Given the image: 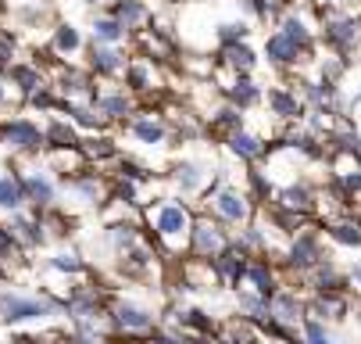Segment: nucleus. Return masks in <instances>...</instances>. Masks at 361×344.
<instances>
[{
    "label": "nucleus",
    "mask_w": 361,
    "mask_h": 344,
    "mask_svg": "<svg viewBox=\"0 0 361 344\" xmlns=\"http://www.w3.org/2000/svg\"><path fill=\"white\" fill-rule=\"evenodd\" d=\"M193 208L183 201H158V208H150V226L158 244H169V248H183L186 251V240H190V226H193Z\"/></svg>",
    "instance_id": "f257e3e1"
},
{
    "label": "nucleus",
    "mask_w": 361,
    "mask_h": 344,
    "mask_svg": "<svg viewBox=\"0 0 361 344\" xmlns=\"http://www.w3.org/2000/svg\"><path fill=\"white\" fill-rule=\"evenodd\" d=\"M61 312V298L54 294H18V290H0V323H32Z\"/></svg>",
    "instance_id": "f03ea898"
},
{
    "label": "nucleus",
    "mask_w": 361,
    "mask_h": 344,
    "mask_svg": "<svg viewBox=\"0 0 361 344\" xmlns=\"http://www.w3.org/2000/svg\"><path fill=\"white\" fill-rule=\"evenodd\" d=\"M319 18H322V40L336 54H350L354 47H361V18L357 15H340V11H329V4H319Z\"/></svg>",
    "instance_id": "7ed1b4c3"
},
{
    "label": "nucleus",
    "mask_w": 361,
    "mask_h": 344,
    "mask_svg": "<svg viewBox=\"0 0 361 344\" xmlns=\"http://www.w3.org/2000/svg\"><path fill=\"white\" fill-rule=\"evenodd\" d=\"M286 262V269L293 273V276H307L322 259H329L326 251H322V237H319V230H297L293 237H290V248H286V255H283Z\"/></svg>",
    "instance_id": "20e7f679"
},
{
    "label": "nucleus",
    "mask_w": 361,
    "mask_h": 344,
    "mask_svg": "<svg viewBox=\"0 0 361 344\" xmlns=\"http://www.w3.org/2000/svg\"><path fill=\"white\" fill-rule=\"evenodd\" d=\"M233 237L226 233V223L222 219H212V215H193V226H190V240H186V255H197V259H215Z\"/></svg>",
    "instance_id": "39448f33"
},
{
    "label": "nucleus",
    "mask_w": 361,
    "mask_h": 344,
    "mask_svg": "<svg viewBox=\"0 0 361 344\" xmlns=\"http://www.w3.org/2000/svg\"><path fill=\"white\" fill-rule=\"evenodd\" d=\"M208 201H212L215 219H222L226 226H243V223H250V219H254V212H257V205H254L250 194L233 190V186H219Z\"/></svg>",
    "instance_id": "423d86ee"
},
{
    "label": "nucleus",
    "mask_w": 361,
    "mask_h": 344,
    "mask_svg": "<svg viewBox=\"0 0 361 344\" xmlns=\"http://www.w3.org/2000/svg\"><path fill=\"white\" fill-rule=\"evenodd\" d=\"M108 316H111V330H118V333H154V326L161 319L147 305H136V302H115V305H108Z\"/></svg>",
    "instance_id": "0eeeda50"
},
{
    "label": "nucleus",
    "mask_w": 361,
    "mask_h": 344,
    "mask_svg": "<svg viewBox=\"0 0 361 344\" xmlns=\"http://www.w3.org/2000/svg\"><path fill=\"white\" fill-rule=\"evenodd\" d=\"M0 140H4L11 151H22V155H39L43 151V129L32 122V119H8L0 126Z\"/></svg>",
    "instance_id": "6e6552de"
},
{
    "label": "nucleus",
    "mask_w": 361,
    "mask_h": 344,
    "mask_svg": "<svg viewBox=\"0 0 361 344\" xmlns=\"http://www.w3.org/2000/svg\"><path fill=\"white\" fill-rule=\"evenodd\" d=\"M247 262H250V255L240 248L236 240H229L226 248H222V251L212 259L219 283H226V287H236V290H240V283L247 280Z\"/></svg>",
    "instance_id": "1a4fd4ad"
},
{
    "label": "nucleus",
    "mask_w": 361,
    "mask_h": 344,
    "mask_svg": "<svg viewBox=\"0 0 361 344\" xmlns=\"http://www.w3.org/2000/svg\"><path fill=\"white\" fill-rule=\"evenodd\" d=\"M279 208L300 215V219H312L319 215V190L315 186H307V183H290L283 190H276V198H272Z\"/></svg>",
    "instance_id": "9d476101"
},
{
    "label": "nucleus",
    "mask_w": 361,
    "mask_h": 344,
    "mask_svg": "<svg viewBox=\"0 0 361 344\" xmlns=\"http://www.w3.org/2000/svg\"><path fill=\"white\" fill-rule=\"evenodd\" d=\"M262 101L269 105V115L279 119V122H300L307 105H304V97L297 90H286V86H272Z\"/></svg>",
    "instance_id": "9b49d317"
},
{
    "label": "nucleus",
    "mask_w": 361,
    "mask_h": 344,
    "mask_svg": "<svg viewBox=\"0 0 361 344\" xmlns=\"http://www.w3.org/2000/svg\"><path fill=\"white\" fill-rule=\"evenodd\" d=\"M243 283H250V290H257L262 298H269L272 302V294L283 287L279 283V273H276V262L272 259H265V255H250V262H247V280Z\"/></svg>",
    "instance_id": "f8f14e48"
},
{
    "label": "nucleus",
    "mask_w": 361,
    "mask_h": 344,
    "mask_svg": "<svg viewBox=\"0 0 361 344\" xmlns=\"http://www.w3.org/2000/svg\"><path fill=\"white\" fill-rule=\"evenodd\" d=\"M126 54L118 51V43H100V40H93V47H90V72L93 76H118V72H126Z\"/></svg>",
    "instance_id": "ddd939ff"
},
{
    "label": "nucleus",
    "mask_w": 361,
    "mask_h": 344,
    "mask_svg": "<svg viewBox=\"0 0 361 344\" xmlns=\"http://www.w3.org/2000/svg\"><path fill=\"white\" fill-rule=\"evenodd\" d=\"M265 58H269L272 69H283V72H286V69H293V65L304 58V51H300V47H297L286 32L276 29V32L265 40Z\"/></svg>",
    "instance_id": "4468645a"
},
{
    "label": "nucleus",
    "mask_w": 361,
    "mask_h": 344,
    "mask_svg": "<svg viewBox=\"0 0 361 344\" xmlns=\"http://www.w3.org/2000/svg\"><path fill=\"white\" fill-rule=\"evenodd\" d=\"M93 108L104 115L108 122H122V119H129V115H136V105H133V93L122 86V90H115V93H100L97 90V97H93Z\"/></svg>",
    "instance_id": "2eb2a0df"
},
{
    "label": "nucleus",
    "mask_w": 361,
    "mask_h": 344,
    "mask_svg": "<svg viewBox=\"0 0 361 344\" xmlns=\"http://www.w3.org/2000/svg\"><path fill=\"white\" fill-rule=\"evenodd\" d=\"M8 230L15 233V240L22 244V248H39V244H47V233H43V223H39L36 208H32L29 215H22V212L15 208V212H11Z\"/></svg>",
    "instance_id": "dca6fc26"
},
{
    "label": "nucleus",
    "mask_w": 361,
    "mask_h": 344,
    "mask_svg": "<svg viewBox=\"0 0 361 344\" xmlns=\"http://www.w3.org/2000/svg\"><path fill=\"white\" fill-rule=\"evenodd\" d=\"M326 237L343 244V248H361V215L357 212H340L326 223Z\"/></svg>",
    "instance_id": "f3484780"
},
{
    "label": "nucleus",
    "mask_w": 361,
    "mask_h": 344,
    "mask_svg": "<svg viewBox=\"0 0 361 344\" xmlns=\"http://www.w3.org/2000/svg\"><path fill=\"white\" fill-rule=\"evenodd\" d=\"M222 97H226V101L229 105H236V108H254L257 101H262V97H265V90L262 86H257L247 72H240V76H233V83H226L222 86Z\"/></svg>",
    "instance_id": "a211bd4d"
},
{
    "label": "nucleus",
    "mask_w": 361,
    "mask_h": 344,
    "mask_svg": "<svg viewBox=\"0 0 361 344\" xmlns=\"http://www.w3.org/2000/svg\"><path fill=\"white\" fill-rule=\"evenodd\" d=\"M219 65L222 69H229L233 76H240V72H254V65H257V54L247 47V40H236V43H222L219 47Z\"/></svg>",
    "instance_id": "6ab92c4d"
},
{
    "label": "nucleus",
    "mask_w": 361,
    "mask_h": 344,
    "mask_svg": "<svg viewBox=\"0 0 361 344\" xmlns=\"http://www.w3.org/2000/svg\"><path fill=\"white\" fill-rule=\"evenodd\" d=\"M272 319H279V323H290V326H297L300 319H304V298L297 290H290V287H279L276 294H272Z\"/></svg>",
    "instance_id": "aec40b11"
},
{
    "label": "nucleus",
    "mask_w": 361,
    "mask_h": 344,
    "mask_svg": "<svg viewBox=\"0 0 361 344\" xmlns=\"http://www.w3.org/2000/svg\"><path fill=\"white\" fill-rule=\"evenodd\" d=\"M226 143H229V151H233L240 162H262V158L269 155V143H265L262 136L247 133V129L229 133V136H226Z\"/></svg>",
    "instance_id": "412c9836"
},
{
    "label": "nucleus",
    "mask_w": 361,
    "mask_h": 344,
    "mask_svg": "<svg viewBox=\"0 0 361 344\" xmlns=\"http://www.w3.org/2000/svg\"><path fill=\"white\" fill-rule=\"evenodd\" d=\"M22 186H25V201H29L32 208H47V205H54V198H58V186L50 183L43 172L22 176Z\"/></svg>",
    "instance_id": "4be33fe9"
},
{
    "label": "nucleus",
    "mask_w": 361,
    "mask_h": 344,
    "mask_svg": "<svg viewBox=\"0 0 361 344\" xmlns=\"http://www.w3.org/2000/svg\"><path fill=\"white\" fill-rule=\"evenodd\" d=\"M150 86H154V58L140 54L136 61L126 65V90L140 97V93H147Z\"/></svg>",
    "instance_id": "5701e85b"
},
{
    "label": "nucleus",
    "mask_w": 361,
    "mask_h": 344,
    "mask_svg": "<svg viewBox=\"0 0 361 344\" xmlns=\"http://www.w3.org/2000/svg\"><path fill=\"white\" fill-rule=\"evenodd\" d=\"M129 129H133V136H136L140 143H147V147H158V143L169 140V122L154 119V115H140V119H133Z\"/></svg>",
    "instance_id": "b1692460"
},
{
    "label": "nucleus",
    "mask_w": 361,
    "mask_h": 344,
    "mask_svg": "<svg viewBox=\"0 0 361 344\" xmlns=\"http://www.w3.org/2000/svg\"><path fill=\"white\" fill-rule=\"evenodd\" d=\"M236 129H243V108H236V105H229V101H226V105L208 119V133L226 140V136H229V133H236Z\"/></svg>",
    "instance_id": "393cba45"
},
{
    "label": "nucleus",
    "mask_w": 361,
    "mask_h": 344,
    "mask_svg": "<svg viewBox=\"0 0 361 344\" xmlns=\"http://www.w3.org/2000/svg\"><path fill=\"white\" fill-rule=\"evenodd\" d=\"M104 240H108V248L115 251V255H122L129 244H136L140 240V226L133 223V219H118V223H108V230H104Z\"/></svg>",
    "instance_id": "a878e982"
},
{
    "label": "nucleus",
    "mask_w": 361,
    "mask_h": 344,
    "mask_svg": "<svg viewBox=\"0 0 361 344\" xmlns=\"http://www.w3.org/2000/svg\"><path fill=\"white\" fill-rule=\"evenodd\" d=\"M43 143H47V147H75V143H82V140H79L72 119H50L47 129H43Z\"/></svg>",
    "instance_id": "bb28decb"
},
{
    "label": "nucleus",
    "mask_w": 361,
    "mask_h": 344,
    "mask_svg": "<svg viewBox=\"0 0 361 344\" xmlns=\"http://www.w3.org/2000/svg\"><path fill=\"white\" fill-rule=\"evenodd\" d=\"M236 305H240V312H243L250 323H257V326H262L265 319H272L269 298H262L257 290H240V294H236Z\"/></svg>",
    "instance_id": "cd10ccee"
},
{
    "label": "nucleus",
    "mask_w": 361,
    "mask_h": 344,
    "mask_svg": "<svg viewBox=\"0 0 361 344\" xmlns=\"http://www.w3.org/2000/svg\"><path fill=\"white\" fill-rule=\"evenodd\" d=\"M204 176H208V172H204L200 169V162H176V169L169 172V179L183 190V194H193V190H200L204 186Z\"/></svg>",
    "instance_id": "c85d7f7f"
},
{
    "label": "nucleus",
    "mask_w": 361,
    "mask_h": 344,
    "mask_svg": "<svg viewBox=\"0 0 361 344\" xmlns=\"http://www.w3.org/2000/svg\"><path fill=\"white\" fill-rule=\"evenodd\" d=\"M111 15L122 18L129 32H136L143 22H150V8L143 4V0H115V4H111Z\"/></svg>",
    "instance_id": "c756f323"
},
{
    "label": "nucleus",
    "mask_w": 361,
    "mask_h": 344,
    "mask_svg": "<svg viewBox=\"0 0 361 344\" xmlns=\"http://www.w3.org/2000/svg\"><path fill=\"white\" fill-rule=\"evenodd\" d=\"M8 79H11V83L22 90V97H29L32 90H39V86L47 83V79H43L39 61H32V65H18V61H15V65L8 69Z\"/></svg>",
    "instance_id": "7c9ffc66"
},
{
    "label": "nucleus",
    "mask_w": 361,
    "mask_h": 344,
    "mask_svg": "<svg viewBox=\"0 0 361 344\" xmlns=\"http://www.w3.org/2000/svg\"><path fill=\"white\" fill-rule=\"evenodd\" d=\"M279 32H286V36H290V40H293V43L300 47L304 54H312V47H315V36H312V29L304 25V18H297V15H290V11H286V15L279 18Z\"/></svg>",
    "instance_id": "2f4dec72"
},
{
    "label": "nucleus",
    "mask_w": 361,
    "mask_h": 344,
    "mask_svg": "<svg viewBox=\"0 0 361 344\" xmlns=\"http://www.w3.org/2000/svg\"><path fill=\"white\" fill-rule=\"evenodd\" d=\"M82 147V155H86V162L93 165H100V162H118V143L111 140V136H93V140H86V143H79Z\"/></svg>",
    "instance_id": "473e14b6"
},
{
    "label": "nucleus",
    "mask_w": 361,
    "mask_h": 344,
    "mask_svg": "<svg viewBox=\"0 0 361 344\" xmlns=\"http://www.w3.org/2000/svg\"><path fill=\"white\" fill-rule=\"evenodd\" d=\"M126 36H129V29H126L122 18H115V15L93 18V40H100V43H122Z\"/></svg>",
    "instance_id": "72a5a7b5"
},
{
    "label": "nucleus",
    "mask_w": 361,
    "mask_h": 344,
    "mask_svg": "<svg viewBox=\"0 0 361 344\" xmlns=\"http://www.w3.org/2000/svg\"><path fill=\"white\" fill-rule=\"evenodd\" d=\"M50 47H54V54H75V51H82V32L72 22H58Z\"/></svg>",
    "instance_id": "f704fd0d"
},
{
    "label": "nucleus",
    "mask_w": 361,
    "mask_h": 344,
    "mask_svg": "<svg viewBox=\"0 0 361 344\" xmlns=\"http://www.w3.org/2000/svg\"><path fill=\"white\" fill-rule=\"evenodd\" d=\"M25 205V186H22V176H0V208L4 212H15Z\"/></svg>",
    "instance_id": "c9c22d12"
},
{
    "label": "nucleus",
    "mask_w": 361,
    "mask_h": 344,
    "mask_svg": "<svg viewBox=\"0 0 361 344\" xmlns=\"http://www.w3.org/2000/svg\"><path fill=\"white\" fill-rule=\"evenodd\" d=\"M22 244L15 240V233L8 230V226H0V276H4L11 266H18L22 262Z\"/></svg>",
    "instance_id": "e433bc0d"
},
{
    "label": "nucleus",
    "mask_w": 361,
    "mask_h": 344,
    "mask_svg": "<svg viewBox=\"0 0 361 344\" xmlns=\"http://www.w3.org/2000/svg\"><path fill=\"white\" fill-rule=\"evenodd\" d=\"M219 337H229V340H254V337H262V333H257V323H250L247 316H233L226 326H219Z\"/></svg>",
    "instance_id": "4c0bfd02"
},
{
    "label": "nucleus",
    "mask_w": 361,
    "mask_h": 344,
    "mask_svg": "<svg viewBox=\"0 0 361 344\" xmlns=\"http://www.w3.org/2000/svg\"><path fill=\"white\" fill-rule=\"evenodd\" d=\"M247 179H250V198H254V205H269L272 198H276V190H272V179L262 172V169H250L247 172Z\"/></svg>",
    "instance_id": "58836bf2"
},
{
    "label": "nucleus",
    "mask_w": 361,
    "mask_h": 344,
    "mask_svg": "<svg viewBox=\"0 0 361 344\" xmlns=\"http://www.w3.org/2000/svg\"><path fill=\"white\" fill-rule=\"evenodd\" d=\"M54 273H68V276H79V273H86V262L75 255V251H58L54 259L47 262Z\"/></svg>",
    "instance_id": "ea45409f"
},
{
    "label": "nucleus",
    "mask_w": 361,
    "mask_h": 344,
    "mask_svg": "<svg viewBox=\"0 0 361 344\" xmlns=\"http://www.w3.org/2000/svg\"><path fill=\"white\" fill-rule=\"evenodd\" d=\"M300 333H304L307 340H315V344H326V340H329L326 319H315V316H304V319H300Z\"/></svg>",
    "instance_id": "a19ab883"
},
{
    "label": "nucleus",
    "mask_w": 361,
    "mask_h": 344,
    "mask_svg": "<svg viewBox=\"0 0 361 344\" xmlns=\"http://www.w3.org/2000/svg\"><path fill=\"white\" fill-rule=\"evenodd\" d=\"M247 32H250V25H247V22H222V25L215 29V36H219V47H222V43L247 40Z\"/></svg>",
    "instance_id": "79ce46f5"
},
{
    "label": "nucleus",
    "mask_w": 361,
    "mask_h": 344,
    "mask_svg": "<svg viewBox=\"0 0 361 344\" xmlns=\"http://www.w3.org/2000/svg\"><path fill=\"white\" fill-rule=\"evenodd\" d=\"M15 65V40L0 32V72L8 76V69Z\"/></svg>",
    "instance_id": "37998d69"
},
{
    "label": "nucleus",
    "mask_w": 361,
    "mask_h": 344,
    "mask_svg": "<svg viewBox=\"0 0 361 344\" xmlns=\"http://www.w3.org/2000/svg\"><path fill=\"white\" fill-rule=\"evenodd\" d=\"M347 280H350V283H354V287L361 290V262H357V266L350 269V276H347Z\"/></svg>",
    "instance_id": "c03bdc74"
},
{
    "label": "nucleus",
    "mask_w": 361,
    "mask_h": 344,
    "mask_svg": "<svg viewBox=\"0 0 361 344\" xmlns=\"http://www.w3.org/2000/svg\"><path fill=\"white\" fill-rule=\"evenodd\" d=\"M8 101V86H4V79H0V105Z\"/></svg>",
    "instance_id": "a18cd8bd"
},
{
    "label": "nucleus",
    "mask_w": 361,
    "mask_h": 344,
    "mask_svg": "<svg viewBox=\"0 0 361 344\" xmlns=\"http://www.w3.org/2000/svg\"><path fill=\"white\" fill-rule=\"evenodd\" d=\"M90 4H108V0H90Z\"/></svg>",
    "instance_id": "49530a36"
},
{
    "label": "nucleus",
    "mask_w": 361,
    "mask_h": 344,
    "mask_svg": "<svg viewBox=\"0 0 361 344\" xmlns=\"http://www.w3.org/2000/svg\"><path fill=\"white\" fill-rule=\"evenodd\" d=\"M315 4H333V0H315Z\"/></svg>",
    "instance_id": "de8ad7c7"
}]
</instances>
